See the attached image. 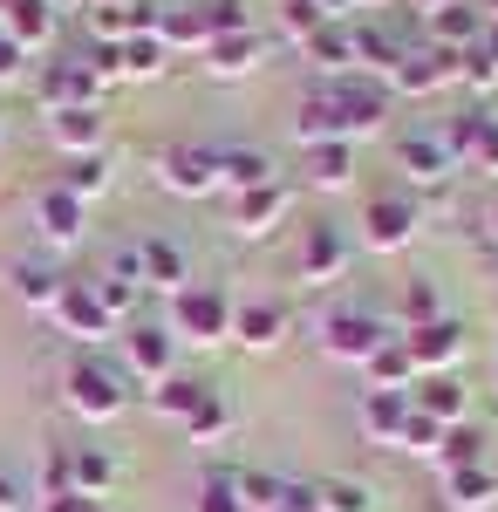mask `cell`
Masks as SVG:
<instances>
[{
  "mask_svg": "<svg viewBox=\"0 0 498 512\" xmlns=\"http://www.w3.org/2000/svg\"><path fill=\"white\" fill-rule=\"evenodd\" d=\"M89 506V499H82L76 485H41L35 492V512H82Z\"/></svg>",
  "mask_w": 498,
  "mask_h": 512,
  "instance_id": "cell-49",
  "label": "cell"
},
{
  "mask_svg": "<svg viewBox=\"0 0 498 512\" xmlns=\"http://www.w3.org/2000/svg\"><path fill=\"white\" fill-rule=\"evenodd\" d=\"M48 315L62 321V335H69V342H103V335L116 328V321L103 315V301H96V287H89V280H62V294H55V308H48Z\"/></svg>",
  "mask_w": 498,
  "mask_h": 512,
  "instance_id": "cell-12",
  "label": "cell"
},
{
  "mask_svg": "<svg viewBox=\"0 0 498 512\" xmlns=\"http://www.w3.org/2000/svg\"><path fill=\"white\" fill-rule=\"evenodd\" d=\"M116 478V458L110 451H96V444H82V451H69V485H76L82 499H103Z\"/></svg>",
  "mask_w": 498,
  "mask_h": 512,
  "instance_id": "cell-35",
  "label": "cell"
},
{
  "mask_svg": "<svg viewBox=\"0 0 498 512\" xmlns=\"http://www.w3.org/2000/svg\"><path fill=\"white\" fill-rule=\"evenodd\" d=\"M471 7H478V14H485V21H498V0H471Z\"/></svg>",
  "mask_w": 498,
  "mask_h": 512,
  "instance_id": "cell-55",
  "label": "cell"
},
{
  "mask_svg": "<svg viewBox=\"0 0 498 512\" xmlns=\"http://www.w3.org/2000/svg\"><path fill=\"white\" fill-rule=\"evenodd\" d=\"M396 171H403L410 185L430 192V185H444L458 164H451V151H444V137H437V130H403V137H396Z\"/></svg>",
  "mask_w": 498,
  "mask_h": 512,
  "instance_id": "cell-13",
  "label": "cell"
},
{
  "mask_svg": "<svg viewBox=\"0 0 498 512\" xmlns=\"http://www.w3.org/2000/svg\"><path fill=\"white\" fill-rule=\"evenodd\" d=\"M471 465H485V431L478 424H451L444 444H437V472H471Z\"/></svg>",
  "mask_w": 498,
  "mask_h": 512,
  "instance_id": "cell-32",
  "label": "cell"
},
{
  "mask_svg": "<svg viewBox=\"0 0 498 512\" xmlns=\"http://www.w3.org/2000/svg\"><path fill=\"white\" fill-rule=\"evenodd\" d=\"M403 48H410V41H396L389 28H355V69H376V76H389V69L403 62Z\"/></svg>",
  "mask_w": 498,
  "mask_h": 512,
  "instance_id": "cell-37",
  "label": "cell"
},
{
  "mask_svg": "<svg viewBox=\"0 0 498 512\" xmlns=\"http://www.w3.org/2000/svg\"><path fill=\"white\" fill-rule=\"evenodd\" d=\"M444 499H451V512H485V506H498V478H492V465L451 472V478H444Z\"/></svg>",
  "mask_w": 498,
  "mask_h": 512,
  "instance_id": "cell-30",
  "label": "cell"
},
{
  "mask_svg": "<svg viewBox=\"0 0 498 512\" xmlns=\"http://www.w3.org/2000/svg\"><path fill=\"white\" fill-rule=\"evenodd\" d=\"M205 28H212V41H226V35H246L253 14H246V0H205Z\"/></svg>",
  "mask_w": 498,
  "mask_h": 512,
  "instance_id": "cell-46",
  "label": "cell"
},
{
  "mask_svg": "<svg viewBox=\"0 0 498 512\" xmlns=\"http://www.w3.org/2000/svg\"><path fill=\"white\" fill-rule=\"evenodd\" d=\"M444 82H458V55L437 48V41H410L403 62L389 69V89H396V96H437Z\"/></svg>",
  "mask_w": 498,
  "mask_h": 512,
  "instance_id": "cell-10",
  "label": "cell"
},
{
  "mask_svg": "<svg viewBox=\"0 0 498 512\" xmlns=\"http://www.w3.org/2000/svg\"><path fill=\"white\" fill-rule=\"evenodd\" d=\"M89 287H96V301H103V315H130V308H137V287H123V280H110V274H103V280H89Z\"/></svg>",
  "mask_w": 498,
  "mask_h": 512,
  "instance_id": "cell-48",
  "label": "cell"
},
{
  "mask_svg": "<svg viewBox=\"0 0 498 512\" xmlns=\"http://www.w3.org/2000/svg\"><path fill=\"white\" fill-rule=\"evenodd\" d=\"M362 7H369V0H362Z\"/></svg>",
  "mask_w": 498,
  "mask_h": 512,
  "instance_id": "cell-61",
  "label": "cell"
},
{
  "mask_svg": "<svg viewBox=\"0 0 498 512\" xmlns=\"http://www.w3.org/2000/svg\"><path fill=\"white\" fill-rule=\"evenodd\" d=\"M396 342L410 349L417 376H458V362H464V328H458L451 315H444V321H423V328L396 335Z\"/></svg>",
  "mask_w": 498,
  "mask_h": 512,
  "instance_id": "cell-11",
  "label": "cell"
},
{
  "mask_svg": "<svg viewBox=\"0 0 498 512\" xmlns=\"http://www.w3.org/2000/svg\"><path fill=\"white\" fill-rule=\"evenodd\" d=\"M485 35V14L458 0V7H437V14H423V41H437V48H451V55H471Z\"/></svg>",
  "mask_w": 498,
  "mask_h": 512,
  "instance_id": "cell-20",
  "label": "cell"
},
{
  "mask_svg": "<svg viewBox=\"0 0 498 512\" xmlns=\"http://www.w3.org/2000/svg\"><path fill=\"white\" fill-rule=\"evenodd\" d=\"M192 512H246V506H239V492H232V472H226V465H212V472H205Z\"/></svg>",
  "mask_w": 498,
  "mask_h": 512,
  "instance_id": "cell-44",
  "label": "cell"
},
{
  "mask_svg": "<svg viewBox=\"0 0 498 512\" xmlns=\"http://www.w3.org/2000/svg\"><path fill=\"white\" fill-rule=\"evenodd\" d=\"M69 410H76L82 424H110L123 417V403H130V376L116 369V362H96V355H82L76 369H69Z\"/></svg>",
  "mask_w": 498,
  "mask_h": 512,
  "instance_id": "cell-2",
  "label": "cell"
},
{
  "mask_svg": "<svg viewBox=\"0 0 498 512\" xmlns=\"http://www.w3.org/2000/svg\"><path fill=\"white\" fill-rule=\"evenodd\" d=\"M437 444H444V424H430L423 410H410V424L396 437V451H410V458H437Z\"/></svg>",
  "mask_w": 498,
  "mask_h": 512,
  "instance_id": "cell-45",
  "label": "cell"
},
{
  "mask_svg": "<svg viewBox=\"0 0 498 512\" xmlns=\"http://www.w3.org/2000/svg\"><path fill=\"white\" fill-rule=\"evenodd\" d=\"M383 342H389V321L376 315V308H328V315H321V355H328V362L362 369Z\"/></svg>",
  "mask_w": 498,
  "mask_h": 512,
  "instance_id": "cell-3",
  "label": "cell"
},
{
  "mask_svg": "<svg viewBox=\"0 0 498 512\" xmlns=\"http://www.w3.org/2000/svg\"><path fill=\"white\" fill-rule=\"evenodd\" d=\"M157 185L171 198H212L219 192V144H164L157 151Z\"/></svg>",
  "mask_w": 498,
  "mask_h": 512,
  "instance_id": "cell-4",
  "label": "cell"
},
{
  "mask_svg": "<svg viewBox=\"0 0 498 512\" xmlns=\"http://www.w3.org/2000/svg\"><path fill=\"white\" fill-rule=\"evenodd\" d=\"M280 219H287V185L280 178L260 185V192H246V198H232V233L239 239H267Z\"/></svg>",
  "mask_w": 498,
  "mask_h": 512,
  "instance_id": "cell-22",
  "label": "cell"
},
{
  "mask_svg": "<svg viewBox=\"0 0 498 512\" xmlns=\"http://www.w3.org/2000/svg\"><path fill=\"white\" fill-rule=\"evenodd\" d=\"M48 7H55V14H62V7H82V0H48Z\"/></svg>",
  "mask_w": 498,
  "mask_h": 512,
  "instance_id": "cell-58",
  "label": "cell"
},
{
  "mask_svg": "<svg viewBox=\"0 0 498 512\" xmlns=\"http://www.w3.org/2000/svg\"><path fill=\"white\" fill-rule=\"evenodd\" d=\"M7 14H14V0H0V21H7Z\"/></svg>",
  "mask_w": 498,
  "mask_h": 512,
  "instance_id": "cell-59",
  "label": "cell"
},
{
  "mask_svg": "<svg viewBox=\"0 0 498 512\" xmlns=\"http://www.w3.org/2000/svg\"><path fill=\"white\" fill-rule=\"evenodd\" d=\"M348 274V239L335 226H307L301 233V280L307 287H328Z\"/></svg>",
  "mask_w": 498,
  "mask_h": 512,
  "instance_id": "cell-18",
  "label": "cell"
},
{
  "mask_svg": "<svg viewBox=\"0 0 498 512\" xmlns=\"http://www.w3.org/2000/svg\"><path fill=\"white\" fill-rule=\"evenodd\" d=\"M437 137H444V151H451L458 171H485V178H498V117L492 110H464V117H451Z\"/></svg>",
  "mask_w": 498,
  "mask_h": 512,
  "instance_id": "cell-7",
  "label": "cell"
},
{
  "mask_svg": "<svg viewBox=\"0 0 498 512\" xmlns=\"http://www.w3.org/2000/svg\"><path fill=\"white\" fill-rule=\"evenodd\" d=\"M485 226H492V239H498V192H492V212H485Z\"/></svg>",
  "mask_w": 498,
  "mask_h": 512,
  "instance_id": "cell-56",
  "label": "cell"
},
{
  "mask_svg": "<svg viewBox=\"0 0 498 512\" xmlns=\"http://www.w3.org/2000/svg\"><path fill=\"white\" fill-rule=\"evenodd\" d=\"M280 512H321L314 485H287V492H280Z\"/></svg>",
  "mask_w": 498,
  "mask_h": 512,
  "instance_id": "cell-50",
  "label": "cell"
},
{
  "mask_svg": "<svg viewBox=\"0 0 498 512\" xmlns=\"http://www.w3.org/2000/svg\"><path fill=\"white\" fill-rule=\"evenodd\" d=\"M116 342H123V362H116V369H123L130 383L157 390V383L171 376V355H178V335H171V328H157V321H137V328H130V335H116Z\"/></svg>",
  "mask_w": 498,
  "mask_h": 512,
  "instance_id": "cell-9",
  "label": "cell"
},
{
  "mask_svg": "<svg viewBox=\"0 0 498 512\" xmlns=\"http://www.w3.org/2000/svg\"><path fill=\"white\" fill-rule=\"evenodd\" d=\"M157 41L171 48V55H205L212 48V28H205V0H164V14H157Z\"/></svg>",
  "mask_w": 498,
  "mask_h": 512,
  "instance_id": "cell-17",
  "label": "cell"
},
{
  "mask_svg": "<svg viewBox=\"0 0 498 512\" xmlns=\"http://www.w3.org/2000/svg\"><path fill=\"white\" fill-rule=\"evenodd\" d=\"M14 294H21L28 308L48 315V308H55V294H62V274H48L41 260H21V267H14Z\"/></svg>",
  "mask_w": 498,
  "mask_h": 512,
  "instance_id": "cell-39",
  "label": "cell"
},
{
  "mask_svg": "<svg viewBox=\"0 0 498 512\" xmlns=\"http://www.w3.org/2000/svg\"><path fill=\"white\" fill-rule=\"evenodd\" d=\"M273 512H280V506H273Z\"/></svg>",
  "mask_w": 498,
  "mask_h": 512,
  "instance_id": "cell-62",
  "label": "cell"
},
{
  "mask_svg": "<svg viewBox=\"0 0 498 512\" xmlns=\"http://www.w3.org/2000/svg\"><path fill=\"white\" fill-rule=\"evenodd\" d=\"M226 431H232V403L219 390H205V403L185 417V437H192V444H212V437H226Z\"/></svg>",
  "mask_w": 498,
  "mask_h": 512,
  "instance_id": "cell-41",
  "label": "cell"
},
{
  "mask_svg": "<svg viewBox=\"0 0 498 512\" xmlns=\"http://www.w3.org/2000/svg\"><path fill=\"white\" fill-rule=\"evenodd\" d=\"M260 185H273L267 151H260V144H219V192L246 198V192H260Z\"/></svg>",
  "mask_w": 498,
  "mask_h": 512,
  "instance_id": "cell-16",
  "label": "cell"
},
{
  "mask_svg": "<svg viewBox=\"0 0 498 512\" xmlns=\"http://www.w3.org/2000/svg\"><path fill=\"white\" fill-rule=\"evenodd\" d=\"M35 226H41V239H48V246H76V239H82V205L55 185V192H41Z\"/></svg>",
  "mask_w": 498,
  "mask_h": 512,
  "instance_id": "cell-28",
  "label": "cell"
},
{
  "mask_svg": "<svg viewBox=\"0 0 498 512\" xmlns=\"http://www.w3.org/2000/svg\"><path fill=\"white\" fill-rule=\"evenodd\" d=\"M307 69H321V76H355V28H342V21H328V28H314V35L301 41Z\"/></svg>",
  "mask_w": 498,
  "mask_h": 512,
  "instance_id": "cell-26",
  "label": "cell"
},
{
  "mask_svg": "<svg viewBox=\"0 0 498 512\" xmlns=\"http://www.w3.org/2000/svg\"><path fill=\"white\" fill-rule=\"evenodd\" d=\"M137 253H144V287H157V294H185L192 287V260H185L178 239H137Z\"/></svg>",
  "mask_w": 498,
  "mask_h": 512,
  "instance_id": "cell-24",
  "label": "cell"
},
{
  "mask_svg": "<svg viewBox=\"0 0 498 512\" xmlns=\"http://www.w3.org/2000/svg\"><path fill=\"white\" fill-rule=\"evenodd\" d=\"M417 14H437V7H458V0H410Z\"/></svg>",
  "mask_w": 498,
  "mask_h": 512,
  "instance_id": "cell-54",
  "label": "cell"
},
{
  "mask_svg": "<svg viewBox=\"0 0 498 512\" xmlns=\"http://www.w3.org/2000/svg\"><path fill=\"white\" fill-rule=\"evenodd\" d=\"M314 7H321V14H328V21H342L348 7H362V0H314Z\"/></svg>",
  "mask_w": 498,
  "mask_h": 512,
  "instance_id": "cell-53",
  "label": "cell"
},
{
  "mask_svg": "<svg viewBox=\"0 0 498 512\" xmlns=\"http://www.w3.org/2000/svg\"><path fill=\"white\" fill-rule=\"evenodd\" d=\"M267 48H273V41L260 35V28H246V35L212 41V48H205V69H212L219 82H239V76H253V69L267 62Z\"/></svg>",
  "mask_w": 498,
  "mask_h": 512,
  "instance_id": "cell-21",
  "label": "cell"
},
{
  "mask_svg": "<svg viewBox=\"0 0 498 512\" xmlns=\"http://www.w3.org/2000/svg\"><path fill=\"white\" fill-rule=\"evenodd\" d=\"M62 192L76 198V205H89V198L110 192V158L96 151V158H62Z\"/></svg>",
  "mask_w": 498,
  "mask_h": 512,
  "instance_id": "cell-36",
  "label": "cell"
},
{
  "mask_svg": "<svg viewBox=\"0 0 498 512\" xmlns=\"http://www.w3.org/2000/svg\"><path fill=\"white\" fill-rule=\"evenodd\" d=\"M396 321H403V335L423 328V321H444V294H437V280H430V274L403 280V294H396Z\"/></svg>",
  "mask_w": 498,
  "mask_h": 512,
  "instance_id": "cell-31",
  "label": "cell"
},
{
  "mask_svg": "<svg viewBox=\"0 0 498 512\" xmlns=\"http://www.w3.org/2000/svg\"><path fill=\"white\" fill-rule=\"evenodd\" d=\"M417 226H423V205L410 192H383L362 205V246L369 253H403L417 239Z\"/></svg>",
  "mask_w": 498,
  "mask_h": 512,
  "instance_id": "cell-5",
  "label": "cell"
},
{
  "mask_svg": "<svg viewBox=\"0 0 498 512\" xmlns=\"http://www.w3.org/2000/svg\"><path fill=\"white\" fill-rule=\"evenodd\" d=\"M362 376H369V390H417V362H410V349L396 335L362 362Z\"/></svg>",
  "mask_w": 498,
  "mask_h": 512,
  "instance_id": "cell-29",
  "label": "cell"
},
{
  "mask_svg": "<svg viewBox=\"0 0 498 512\" xmlns=\"http://www.w3.org/2000/svg\"><path fill=\"white\" fill-rule=\"evenodd\" d=\"M48 137H55L62 158H96L110 130H103V110H55L48 117Z\"/></svg>",
  "mask_w": 498,
  "mask_h": 512,
  "instance_id": "cell-25",
  "label": "cell"
},
{
  "mask_svg": "<svg viewBox=\"0 0 498 512\" xmlns=\"http://www.w3.org/2000/svg\"><path fill=\"white\" fill-rule=\"evenodd\" d=\"M21 62H28V55H21V48H14V41L0 35V82H14V76H21Z\"/></svg>",
  "mask_w": 498,
  "mask_h": 512,
  "instance_id": "cell-51",
  "label": "cell"
},
{
  "mask_svg": "<svg viewBox=\"0 0 498 512\" xmlns=\"http://www.w3.org/2000/svg\"><path fill=\"white\" fill-rule=\"evenodd\" d=\"M103 89H110V82L96 76L82 55H62V62L41 69V110H48V117H55V110H103Z\"/></svg>",
  "mask_w": 498,
  "mask_h": 512,
  "instance_id": "cell-8",
  "label": "cell"
},
{
  "mask_svg": "<svg viewBox=\"0 0 498 512\" xmlns=\"http://www.w3.org/2000/svg\"><path fill=\"white\" fill-rule=\"evenodd\" d=\"M355 424L369 444H396L403 424H410V390H362V410H355Z\"/></svg>",
  "mask_w": 498,
  "mask_h": 512,
  "instance_id": "cell-19",
  "label": "cell"
},
{
  "mask_svg": "<svg viewBox=\"0 0 498 512\" xmlns=\"http://www.w3.org/2000/svg\"><path fill=\"white\" fill-rule=\"evenodd\" d=\"M314 499L321 512H376V492L362 478H328V485H314Z\"/></svg>",
  "mask_w": 498,
  "mask_h": 512,
  "instance_id": "cell-42",
  "label": "cell"
},
{
  "mask_svg": "<svg viewBox=\"0 0 498 512\" xmlns=\"http://www.w3.org/2000/svg\"><path fill=\"white\" fill-rule=\"evenodd\" d=\"M89 35L123 48V41H130V7H89Z\"/></svg>",
  "mask_w": 498,
  "mask_h": 512,
  "instance_id": "cell-47",
  "label": "cell"
},
{
  "mask_svg": "<svg viewBox=\"0 0 498 512\" xmlns=\"http://www.w3.org/2000/svg\"><path fill=\"white\" fill-rule=\"evenodd\" d=\"M55 28H62V14H55L48 0H14V14L0 21V35L14 41L21 55H48V48H55Z\"/></svg>",
  "mask_w": 498,
  "mask_h": 512,
  "instance_id": "cell-15",
  "label": "cell"
},
{
  "mask_svg": "<svg viewBox=\"0 0 498 512\" xmlns=\"http://www.w3.org/2000/svg\"><path fill=\"white\" fill-rule=\"evenodd\" d=\"M410 410H423L430 424H464V410H471V390H464L458 376H417V390H410Z\"/></svg>",
  "mask_w": 498,
  "mask_h": 512,
  "instance_id": "cell-23",
  "label": "cell"
},
{
  "mask_svg": "<svg viewBox=\"0 0 498 512\" xmlns=\"http://www.w3.org/2000/svg\"><path fill=\"white\" fill-rule=\"evenodd\" d=\"M205 390H212V383H198V376H178V369H171V376L151 390V410H157V417H178V424H185L198 403H205Z\"/></svg>",
  "mask_w": 498,
  "mask_h": 512,
  "instance_id": "cell-34",
  "label": "cell"
},
{
  "mask_svg": "<svg viewBox=\"0 0 498 512\" xmlns=\"http://www.w3.org/2000/svg\"><path fill=\"white\" fill-rule=\"evenodd\" d=\"M171 335L178 342H226L232 335V308L219 287H185V294H171Z\"/></svg>",
  "mask_w": 498,
  "mask_h": 512,
  "instance_id": "cell-6",
  "label": "cell"
},
{
  "mask_svg": "<svg viewBox=\"0 0 498 512\" xmlns=\"http://www.w3.org/2000/svg\"><path fill=\"white\" fill-rule=\"evenodd\" d=\"M82 7H130V0H82Z\"/></svg>",
  "mask_w": 498,
  "mask_h": 512,
  "instance_id": "cell-57",
  "label": "cell"
},
{
  "mask_svg": "<svg viewBox=\"0 0 498 512\" xmlns=\"http://www.w3.org/2000/svg\"><path fill=\"white\" fill-rule=\"evenodd\" d=\"M458 82L464 89H498V21H485V35H478V48L471 55H458Z\"/></svg>",
  "mask_w": 498,
  "mask_h": 512,
  "instance_id": "cell-33",
  "label": "cell"
},
{
  "mask_svg": "<svg viewBox=\"0 0 498 512\" xmlns=\"http://www.w3.org/2000/svg\"><path fill=\"white\" fill-rule=\"evenodd\" d=\"M28 499H21V485H14V472H0V512H21Z\"/></svg>",
  "mask_w": 498,
  "mask_h": 512,
  "instance_id": "cell-52",
  "label": "cell"
},
{
  "mask_svg": "<svg viewBox=\"0 0 498 512\" xmlns=\"http://www.w3.org/2000/svg\"><path fill=\"white\" fill-rule=\"evenodd\" d=\"M301 171L314 192H348L355 185V144H307Z\"/></svg>",
  "mask_w": 498,
  "mask_h": 512,
  "instance_id": "cell-27",
  "label": "cell"
},
{
  "mask_svg": "<svg viewBox=\"0 0 498 512\" xmlns=\"http://www.w3.org/2000/svg\"><path fill=\"white\" fill-rule=\"evenodd\" d=\"M273 28H280V41H294L301 48L314 28H328V14L314 7V0H280V14H273Z\"/></svg>",
  "mask_w": 498,
  "mask_h": 512,
  "instance_id": "cell-43",
  "label": "cell"
},
{
  "mask_svg": "<svg viewBox=\"0 0 498 512\" xmlns=\"http://www.w3.org/2000/svg\"><path fill=\"white\" fill-rule=\"evenodd\" d=\"M232 342L239 349H280L287 342V308L280 301H232Z\"/></svg>",
  "mask_w": 498,
  "mask_h": 512,
  "instance_id": "cell-14",
  "label": "cell"
},
{
  "mask_svg": "<svg viewBox=\"0 0 498 512\" xmlns=\"http://www.w3.org/2000/svg\"><path fill=\"white\" fill-rule=\"evenodd\" d=\"M82 512H103V499H89V506H82Z\"/></svg>",
  "mask_w": 498,
  "mask_h": 512,
  "instance_id": "cell-60",
  "label": "cell"
},
{
  "mask_svg": "<svg viewBox=\"0 0 498 512\" xmlns=\"http://www.w3.org/2000/svg\"><path fill=\"white\" fill-rule=\"evenodd\" d=\"M232 492H239V506H246V512H273L287 485H280L273 472H260V465H246V472H232Z\"/></svg>",
  "mask_w": 498,
  "mask_h": 512,
  "instance_id": "cell-40",
  "label": "cell"
},
{
  "mask_svg": "<svg viewBox=\"0 0 498 512\" xmlns=\"http://www.w3.org/2000/svg\"><path fill=\"white\" fill-rule=\"evenodd\" d=\"M164 62H171V48H164L157 35H130V41H123V82L164 76Z\"/></svg>",
  "mask_w": 498,
  "mask_h": 512,
  "instance_id": "cell-38",
  "label": "cell"
},
{
  "mask_svg": "<svg viewBox=\"0 0 498 512\" xmlns=\"http://www.w3.org/2000/svg\"><path fill=\"white\" fill-rule=\"evenodd\" d=\"M376 130H389V82L362 76V69L321 82L301 103V117H294L301 151L307 144H362V137H376Z\"/></svg>",
  "mask_w": 498,
  "mask_h": 512,
  "instance_id": "cell-1",
  "label": "cell"
}]
</instances>
